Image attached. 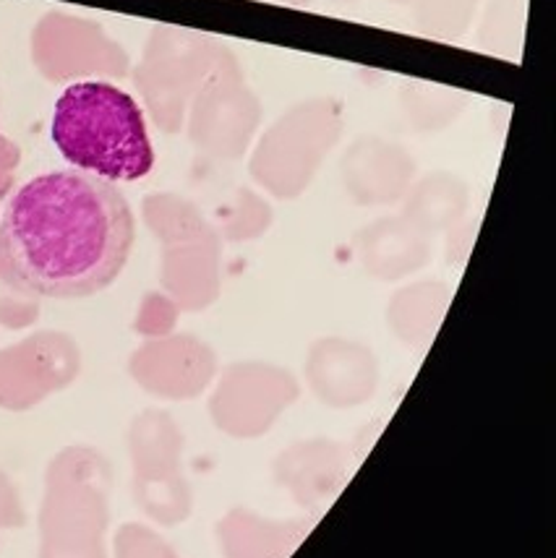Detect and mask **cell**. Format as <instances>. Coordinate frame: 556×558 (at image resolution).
<instances>
[{
    "label": "cell",
    "mask_w": 556,
    "mask_h": 558,
    "mask_svg": "<svg viewBox=\"0 0 556 558\" xmlns=\"http://www.w3.org/2000/svg\"><path fill=\"white\" fill-rule=\"evenodd\" d=\"M136 241L118 183L52 170L11 191L0 207V248L13 279L43 298H89L116 282Z\"/></svg>",
    "instance_id": "cell-1"
},
{
    "label": "cell",
    "mask_w": 556,
    "mask_h": 558,
    "mask_svg": "<svg viewBox=\"0 0 556 558\" xmlns=\"http://www.w3.org/2000/svg\"><path fill=\"white\" fill-rule=\"evenodd\" d=\"M52 142L76 170L110 183L138 181L155 168L142 110L108 82H76L58 97Z\"/></svg>",
    "instance_id": "cell-2"
}]
</instances>
